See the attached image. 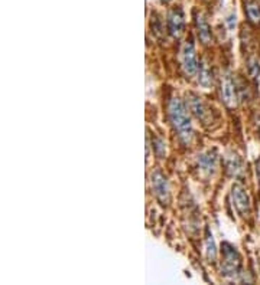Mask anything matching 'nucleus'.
Masks as SVG:
<instances>
[{
	"instance_id": "1",
	"label": "nucleus",
	"mask_w": 260,
	"mask_h": 285,
	"mask_svg": "<svg viewBox=\"0 0 260 285\" xmlns=\"http://www.w3.org/2000/svg\"><path fill=\"white\" fill-rule=\"evenodd\" d=\"M168 120L178 140L188 146L194 137V130L186 107L178 97H171L168 101Z\"/></svg>"
},
{
	"instance_id": "2",
	"label": "nucleus",
	"mask_w": 260,
	"mask_h": 285,
	"mask_svg": "<svg viewBox=\"0 0 260 285\" xmlns=\"http://www.w3.org/2000/svg\"><path fill=\"white\" fill-rule=\"evenodd\" d=\"M241 255L239 253L237 248L228 242L221 245V261H220V269L224 277L236 278L241 274Z\"/></svg>"
},
{
	"instance_id": "3",
	"label": "nucleus",
	"mask_w": 260,
	"mask_h": 285,
	"mask_svg": "<svg viewBox=\"0 0 260 285\" xmlns=\"http://www.w3.org/2000/svg\"><path fill=\"white\" fill-rule=\"evenodd\" d=\"M179 64H181V69L186 78H192L197 75L198 68H200V62H198L197 49H195V43H194L192 38H188L184 42L181 52H179Z\"/></svg>"
},
{
	"instance_id": "4",
	"label": "nucleus",
	"mask_w": 260,
	"mask_h": 285,
	"mask_svg": "<svg viewBox=\"0 0 260 285\" xmlns=\"http://www.w3.org/2000/svg\"><path fill=\"white\" fill-rule=\"evenodd\" d=\"M186 105H188L189 113L203 125H211L216 121L213 110L208 107V104L200 95H197L194 92H188L186 94Z\"/></svg>"
},
{
	"instance_id": "5",
	"label": "nucleus",
	"mask_w": 260,
	"mask_h": 285,
	"mask_svg": "<svg viewBox=\"0 0 260 285\" xmlns=\"http://www.w3.org/2000/svg\"><path fill=\"white\" fill-rule=\"evenodd\" d=\"M218 92H220L221 101L224 102L227 108H234L237 105V101L240 100L239 92H237V85L228 72L221 74L220 84H218Z\"/></svg>"
},
{
	"instance_id": "6",
	"label": "nucleus",
	"mask_w": 260,
	"mask_h": 285,
	"mask_svg": "<svg viewBox=\"0 0 260 285\" xmlns=\"http://www.w3.org/2000/svg\"><path fill=\"white\" fill-rule=\"evenodd\" d=\"M152 190L155 198L161 202L162 204H168L171 202V190H169V183L167 176L159 171L155 170L152 173Z\"/></svg>"
},
{
	"instance_id": "7",
	"label": "nucleus",
	"mask_w": 260,
	"mask_h": 285,
	"mask_svg": "<svg viewBox=\"0 0 260 285\" xmlns=\"http://www.w3.org/2000/svg\"><path fill=\"white\" fill-rule=\"evenodd\" d=\"M231 201H233L236 210L239 212V215H241L243 218L250 215V210H252L250 198H249L247 190L240 183L233 184V187H231Z\"/></svg>"
},
{
	"instance_id": "8",
	"label": "nucleus",
	"mask_w": 260,
	"mask_h": 285,
	"mask_svg": "<svg viewBox=\"0 0 260 285\" xmlns=\"http://www.w3.org/2000/svg\"><path fill=\"white\" fill-rule=\"evenodd\" d=\"M167 26H168V34L172 38L182 36V34L185 31V15L181 7H173L172 10L168 13Z\"/></svg>"
},
{
	"instance_id": "9",
	"label": "nucleus",
	"mask_w": 260,
	"mask_h": 285,
	"mask_svg": "<svg viewBox=\"0 0 260 285\" xmlns=\"http://www.w3.org/2000/svg\"><path fill=\"white\" fill-rule=\"evenodd\" d=\"M197 164L201 171L207 174H213L218 166V154L216 150H208V151L201 153L197 159Z\"/></svg>"
},
{
	"instance_id": "10",
	"label": "nucleus",
	"mask_w": 260,
	"mask_h": 285,
	"mask_svg": "<svg viewBox=\"0 0 260 285\" xmlns=\"http://www.w3.org/2000/svg\"><path fill=\"white\" fill-rule=\"evenodd\" d=\"M194 19H195V29H197L198 39L204 45L211 43L213 42V32H211V26L207 22V19L201 13H195Z\"/></svg>"
},
{
	"instance_id": "11",
	"label": "nucleus",
	"mask_w": 260,
	"mask_h": 285,
	"mask_svg": "<svg viewBox=\"0 0 260 285\" xmlns=\"http://www.w3.org/2000/svg\"><path fill=\"white\" fill-rule=\"evenodd\" d=\"M225 171L233 177H239L244 171V163H243V160L239 154H236V153L227 154V157H225Z\"/></svg>"
},
{
	"instance_id": "12",
	"label": "nucleus",
	"mask_w": 260,
	"mask_h": 285,
	"mask_svg": "<svg viewBox=\"0 0 260 285\" xmlns=\"http://www.w3.org/2000/svg\"><path fill=\"white\" fill-rule=\"evenodd\" d=\"M197 77H198V84L204 88H208L213 84V71H211V67L207 59L200 61V68H198Z\"/></svg>"
},
{
	"instance_id": "13",
	"label": "nucleus",
	"mask_w": 260,
	"mask_h": 285,
	"mask_svg": "<svg viewBox=\"0 0 260 285\" xmlns=\"http://www.w3.org/2000/svg\"><path fill=\"white\" fill-rule=\"evenodd\" d=\"M247 19L253 25H260V6L256 0H247L244 4Z\"/></svg>"
},
{
	"instance_id": "14",
	"label": "nucleus",
	"mask_w": 260,
	"mask_h": 285,
	"mask_svg": "<svg viewBox=\"0 0 260 285\" xmlns=\"http://www.w3.org/2000/svg\"><path fill=\"white\" fill-rule=\"evenodd\" d=\"M246 68H247V74L253 81H258L260 78V64L256 56H250L246 61Z\"/></svg>"
},
{
	"instance_id": "15",
	"label": "nucleus",
	"mask_w": 260,
	"mask_h": 285,
	"mask_svg": "<svg viewBox=\"0 0 260 285\" xmlns=\"http://www.w3.org/2000/svg\"><path fill=\"white\" fill-rule=\"evenodd\" d=\"M205 252H207V259L210 262H216L217 259V249L213 235L210 234V231H207V236H205Z\"/></svg>"
},
{
	"instance_id": "16",
	"label": "nucleus",
	"mask_w": 260,
	"mask_h": 285,
	"mask_svg": "<svg viewBox=\"0 0 260 285\" xmlns=\"http://www.w3.org/2000/svg\"><path fill=\"white\" fill-rule=\"evenodd\" d=\"M152 144H153V150H155L156 156H158L159 159H162V157L165 156V153H167V147H165L164 140L159 138V137H156V138H153Z\"/></svg>"
},
{
	"instance_id": "17",
	"label": "nucleus",
	"mask_w": 260,
	"mask_h": 285,
	"mask_svg": "<svg viewBox=\"0 0 260 285\" xmlns=\"http://www.w3.org/2000/svg\"><path fill=\"white\" fill-rule=\"evenodd\" d=\"M255 167H256V176H258V180H259V184H260V159L256 160Z\"/></svg>"
},
{
	"instance_id": "18",
	"label": "nucleus",
	"mask_w": 260,
	"mask_h": 285,
	"mask_svg": "<svg viewBox=\"0 0 260 285\" xmlns=\"http://www.w3.org/2000/svg\"><path fill=\"white\" fill-rule=\"evenodd\" d=\"M256 125H258V130H259V135H260V116L258 117V120H256Z\"/></svg>"
},
{
	"instance_id": "19",
	"label": "nucleus",
	"mask_w": 260,
	"mask_h": 285,
	"mask_svg": "<svg viewBox=\"0 0 260 285\" xmlns=\"http://www.w3.org/2000/svg\"><path fill=\"white\" fill-rule=\"evenodd\" d=\"M161 1H162V3H169L171 0H161Z\"/></svg>"
}]
</instances>
